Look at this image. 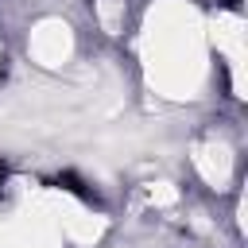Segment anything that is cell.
I'll list each match as a JSON object with an SVG mask.
<instances>
[{
    "mask_svg": "<svg viewBox=\"0 0 248 248\" xmlns=\"http://www.w3.org/2000/svg\"><path fill=\"white\" fill-rule=\"evenodd\" d=\"M4 178H8V170H4V163H0V186H4Z\"/></svg>",
    "mask_w": 248,
    "mask_h": 248,
    "instance_id": "obj_2",
    "label": "cell"
},
{
    "mask_svg": "<svg viewBox=\"0 0 248 248\" xmlns=\"http://www.w3.org/2000/svg\"><path fill=\"white\" fill-rule=\"evenodd\" d=\"M58 186H62V190H70V194H78V198H93V194L85 190V182H81L78 174H70V170H66V174H58Z\"/></svg>",
    "mask_w": 248,
    "mask_h": 248,
    "instance_id": "obj_1",
    "label": "cell"
}]
</instances>
